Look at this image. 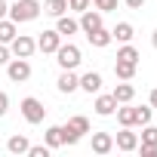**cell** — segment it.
<instances>
[{
    "mask_svg": "<svg viewBox=\"0 0 157 157\" xmlns=\"http://www.w3.org/2000/svg\"><path fill=\"white\" fill-rule=\"evenodd\" d=\"M56 90L65 93V96L77 93V90H80V77H77L74 71H62V74H59V80H56Z\"/></svg>",
    "mask_w": 157,
    "mask_h": 157,
    "instance_id": "obj_8",
    "label": "cell"
},
{
    "mask_svg": "<svg viewBox=\"0 0 157 157\" xmlns=\"http://www.w3.org/2000/svg\"><path fill=\"white\" fill-rule=\"evenodd\" d=\"M19 111H22L25 123H31V126L43 123V117H46V108H43V102H40V99H34V96H25V99H22V105H19Z\"/></svg>",
    "mask_w": 157,
    "mask_h": 157,
    "instance_id": "obj_3",
    "label": "cell"
},
{
    "mask_svg": "<svg viewBox=\"0 0 157 157\" xmlns=\"http://www.w3.org/2000/svg\"><path fill=\"white\" fill-rule=\"evenodd\" d=\"M90 6H93V0H68V13H77V16Z\"/></svg>",
    "mask_w": 157,
    "mask_h": 157,
    "instance_id": "obj_28",
    "label": "cell"
},
{
    "mask_svg": "<svg viewBox=\"0 0 157 157\" xmlns=\"http://www.w3.org/2000/svg\"><path fill=\"white\" fill-rule=\"evenodd\" d=\"M80 90L83 93H102V74L99 71H86V74H80Z\"/></svg>",
    "mask_w": 157,
    "mask_h": 157,
    "instance_id": "obj_12",
    "label": "cell"
},
{
    "mask_svg": "<svg viewBox=\"0 0 157 157\" xmlns=\"http://www.w3.org/2000/svg\"><path fill=\"white\" fill-rule=\"evenodd\" d=\"M86 40H90V46H96V49H105L108 43H114V37H111V31L102 25V28H96V31H90L86 34Z\"/></svg>",
    "mask_w": 157,
    "mask_h": 157,
    "instance_id": "obj_13",
    "label": "cell"
},
{
    "mask_svg": "<svg viewBox=\"0 0 157 157\" xmlns=\"http://www.w3.org/2000/svg\"><path fill=\"white\" fill-rule=\"evenodd\" d=\"M123 3H126L129 10H142V6H145V0H123Z\"/></svg>",
    "mask_w": 157,
    "mask_h": 157,
    "instance_id": "obj_34",
    "label": "cell"
},
{
    "mask_svg": "<svg viewBox=\"0 0 157 157\" xmlns=\"http://www.w3.org/2000/svg\"><path fill=\"white\" fill-rule=\"evenodd\" d=\"M148 105H151V108H157V86L151 90V96H148Z\"/></svg>",
    "mask_w": 157,
    "mask_h": 157,
    "instance_id": "obj_35",
    "label": "cell"
},
{
    "mask_svg": "<svg viewBox=\"0 0 157 157\" xmlns=\"http://www.w3.org/2000/svg\"><path fill=\"white\" fill-rule=\"evenodd\" d=\"M151 46L157 49V28H154V34H151Z\"/></svg>",
    "mask_w": 157,
    "mask_h": 157,
    "instance_id": "obj_37",
    "label": "cell"
},
{
    "mask_svg": "<svg viewBox=\"0 0 157 157\" xmlns=\"http://www.w3.org/2000/svg\"><path fill=\"white\" fill-rule=\"evenodd\" d=\"M56 31L62 34V40H65V37H74V34H80V22H77L74 16H68V13H65V16H59V19H56Z\"/></svg>",
    "mask_w": 157,
    "mask_h": 157,
    "instance_id": "obj_10",
    "label": "cell"
},
{
    "mask_svg": "<svg viewBox=\"0 0 157 157\" xmlns=\"http://www.w3.org/2000/svg\"><path fill=\"white\" fill-rule=\"evenodd\" d=\"M142 157H157V145H145V142H139V148H136Z\"/></svg>",
    "mask_w": 157,
    "mask_h": 157,
    "instance_id": "obj_31",
    "label": "cell"
},
{
    "mask_svg": "<svg viewBox=\"0 0 157 157\" xmlns=\"http://www.w3.org/2000/svg\"><path fill=\"white\" fill-rule=\"evenodd\" d=\"M10 52L19 56V59H31V56L37 52V40L28 37V34H16V37L10 40Z\"/></svg>",
    "mask_w": 157,
    "mask_h": 157,
    "instance_id": "obj_5",
    "label": "cell"
},
{
    "mask_svg": "<svg viewBox=\"0 0 157 157\" xmlns=\"http://www.w3.org/2000/svg\"><path fill=\"white\" fill-rule=\"evenodd\" d=\"M68 126H71L74 132L86 136V132H90V117H83V114H74V117H68Z\"/></svg>",
    "mask_w": 157,
    "mask_h": 157,
    "instance_id": "obj_24",
    "label": "cell"
},
{
    "mask_svg": "<svg viewBox=\"0 0 157 157\" xmlns=\"http://www.w3.org/2000/svg\"><path fill=\"white\" fill-rule=\"evenodd\" d=\"M111 37H114L117 43H132V37H136V28H132L129 22H117V25L111 28Z\"/></svg>",
    "mask_w": 157,
    "mask_h": 157,
    "instance_id": "obj_15",
    "label": "cell"
},
{
    "mask_svg": "<svg viewBox=\"0 0 157 157\" xmlns=\"http://www.w3.org/2000/svg\"><path fill=\"white\" fill-rule=\"evenodd\" d=\"M139 49L132 46V43H120L117 46V62H132V65H139Z\"/></svg>",
    "mask_w": 157,
    "mask_h": 157,
    "instance_id": "obj_19",
    "label": "cell"
},
{
    "mask_svg": "<svg viewBox=\"0 0 157 157\" xmlns=\"http://www.w3.org/2000/svg\"><path fill=\"white\" fill-rule=\"evenodd\" d=\"M139 142H145V145H157V126H154V123H145Z\"/></svg>",
    "mask_w": 157,
    "mask_h": 157,
    "instance_id": "obj_26",
    "label": "cell"
},
{
    "mask_svg": "<svg viewBox=\"0 0 157 157\" xmlns=\"http://www.w3.org/2000/svg\"><path fill=\"white\" fill-rule=\"evenodd\" d=\"M151 120H154V108H151V105L136 108V126H145V123H151Z\"/></svg>",
    "mask_w": 157,
    "mask_h": 157,
    "instance_id": "obj_25",
    "label": "cell"
},
{
    "mask_svg": "<svg viewBox=\"0 0 157 157\" xmlns=\"http://www.w3.org/2000/svg\"><path fill=\"white\" fill-rule=\"evenodd\" d=\"M43 145L52 151V148H62L65 142H62V126H46V132H43Z\"/></svg>",
    "mask_w": 157,
    "mask_h": 157,
    "instance_id": "obj_20",
    "label": "cell"
},
{
    "mask_svg": "<svg viewBox=\"0 0 157 157\" xmlns=\"http://www.w3.org/2000/svg\"><path fill=\"white\" fill-rule=\"evenodd\" d=\"M93 151L96 154H111L114 151V136L111 132H93Z\"/></svg>",
    "mask_w": 157,
    "mask_h": 157,
    "instance_id": "obj_14",
    "label": "cell"
},
{
    "mask_svg": "<svg viewBox=\"0 0 157 157\" xmlns=\"http://www.w3.org/2000/svg\"><path fill=\"white\" fill-rule=\"evenodd\" d=\"M93 6H96L99 13H114V10H117V0H93Z\"/></svg>",
    "mask_w": 157,
    "mask_h": 157,
    "instance_id": "obj_29",
    "label": "cell"
},
{
    "mask_svg": "<svg viewBox=\"0 0 157 157\" xmlns=\"http://www.w3.org/2000/svg\"><path fill=\"white\" fill-rule=\"evenodd\" d=\"M43 13L52 16V19L65 16V13H68V0H43Z\"/></svg>",
    "mask_w": 157,
    "mask_h": 157,
    "instance_id": "obj_21",
    "label": "cell"
},
{
    "mask_svg": "<svg viewBox=\"0 0 157 157\" xmlns=\"http://www.w3.org/2000/svg\"><path fill=\"white\" fill-rule=\"evenodd\" d=\"M6 13H10V3H6V0H0V19H6Z\"/></svg>",
    "mask_w": 157,
    "mask_h": 157,
    "instance_id": "obj_36",
    "label": "cell"
},
{
    "mask_svg": "<svg viewBox=\"0 0 157 157\" xmlns=\"http://www.w3.org/2000/svg\"><path fill=\"white\" fill-rule=\"evenodd\" d=\"M6 77H10L13 83H25V80H31V62L13 56V59L6 62Z\"/></svg>",
    "mask_w": 157,
    "mask_h": 157,
    "instance_id": "obj_4",
    "label": "cell"
},
{
    "mask_svg": "<svg viewBox=\"0 0 157 157\" xmlns=\"http://www.w3.org/2000/svg\"><path fill=\"white\" fill-rule=\"evenodd\" d=\"M28 148H31V142H28V136H10L6 139V151L10 154H28Z\"/></svg>",
    "mask_w": 157,
    "mask_h": 157,
    "instance_id": "obj_17",
    "label": "cell"
},
{
    "mask_svg": "<svg viewBox=\"0 0 157 157\" xmlns=\"http://www.w3.org/2000/svg\"><path fill=\"white\" fill-rule=\"evenodd\" d=\"M96 114L99 117H111L114 111H117V99L111 96V93H96Z\"/></svg>",
    "mask_w": 157,
    "mask_h": 157,
    "instance_id": "obj_9",
    "label": "cell"
},
{
    "mask_svg": "<svg viewBox=\"0 0 157 157\" xmlns=\"http://www.w3.org/2000/svg\"><path fill=\"white\" fill-rule=\"evenodd\" d=\"M28 157H49V148L46 145H31L28 148Z\"/></svg>",
    "mask_w": 157,
    "mask_h": 157,
    "instance_id": "obj_30",
    "label": "cell"
},
{
    "mask_svg": "<svg viewBox=\"0 0 157 157\" xmlns=\"http://www.w3.org/2000/svg\"><path fill=\"white\" fill-rule=\"evenodd\" d=\"M80 139H83L80 132H74V129H71L68 123H62V142H65V145H77Z\"/></svg>",
    "mask_w": 157,
    "mask_h": 157,
    "instance_id": "obj_27",
    "label": "cell"
},
{
    "mask_svg": "<svg viewBox=\"0 0 157 157\" xmlns=\"http://www.w3.org/2000/svg\"><path fill=\"white\" fill-rule=\"evenodd\" d=\"M136 68H139V65H132V62H114L117 80H132V77H136Z\"/></svg>",
    "mask_w": 157,
    "mask_h": 157,
    "instance_id": "obj_23",
    "label": "cell"
},
{
    "mask_svg": "<svg viewBox=\"0 0 157 157\" xmlns=\"http://www.w3.org/2000/svg\"><path fill=\"white\" fill-rule=\"evenodd\" d=\"M114 148L117 151H136L139 148V132H132V126H120V132L114 136Z\"/></svg>",
    "mask_w": 157,
    "mask_h": 157,
    "instance_id": "obj_6",
    "label": "cell"
},
{
    "mask_svg": "<svg viewBox=\"0 0 157 157\" xmlns=\"http://www.w3.org/2000/svg\"><path fill=\"white\" fill-rule=\"evenodd\" d=\"M19 34V25L13 22V19H0V43H6L10 46V40Z\"/></svg>",
    "mask_w": 157,
    "mask_h": 157,
    "instance_id": "obj_22",
    "label": "cell"
},
{
    "mask_svg": "<svg viewBox=\"0 0 157 157\" xmlns=\"http://www.w3.org/2000/svg\"><path fill=\"white\" fill-rule=\"evenodd\" d=\"M59 43H62V34H59L56 28H52V31H43V34L37 37V49H40V52H56Z\"/></svg>",
    "mask_w": 157,
    "mask_h": 157,
    "instance_id": "obj_11",
    "label": "cell"
},
{
    "mask_svg": "<svg viewBox=\"0 0 157 157\" xmlns=\"http://www.w3.org/2000/svg\"><path fill=\"white\" fill-rule=\"evenodd\" d=\"M40 13H43L40 0H16V3L10 6V13H6V16H10L16 25H25V22H34Z\"/></svg>",
    "mask_w": 157,
    "mask_h": 157,
    "instance_id": "obj_1",
    "label": "cell"
},
{
    "mask_svg": "<svg viewBox=\"0 0 157 157\" xmlns=\"http://www.w3.org/2000/svg\"><path fill=\"white\" fill-rule=\"evenodd\" d=\"M114 99H117V105H126V102H132L136 99V86L129 83V80H123V83H117L114 86V93H111Z\"/></svg>",
    "mask_w": 157,
    "mask_h": 157,
    "instance_id": "obj_16",
    "label": "cell"
},
{
    "mask_svg": "<svg viewBox=\"0 0 157 157\" xmlns=\"http://www.w3.org/2000/svg\"><path fill=\"white\" fill-rule=\"evenodd\" d=\"M105 13H99V10H83L80 13V34H90V31H96V28H102L105 25V19H102Z\"/></svg>",
    "mask_w": 157,
    "mask_h": 157,
    "instance_id": "obj_7",
    "label": "cell"
},
{
    "mask_svg": "<svg viewBox=\"0 0 157 157\" xmlns=\"http://www.w3.org/2000/svg\"><path fill=\"white\" fill-rule=\"evenodd\" d=\"M56 56V62H59V68L62 71H77V68H80V62H83V52H80V46H77V43H59V49L52 52Z\"/></svg>",
    "mask_w": 157,
    "mask_h": 157,
    "instance_id": "obj_2",
    "label": "cell"
},
{
    "mask_svg": "<svg viewBox=\"0 0 157 157\" xmlns=\"http://www.w3.org/2000/svg\"><path fill=\"white\" fill-rule=\"evenodd\" d=\"M114 114H117V123H120V126H136V108H132L129 102H126V105H117Z\"/></svg>",
    "mask_w": 157,
    "mask_h": 157,
    "instance_id": "obj_18",
    "label": "cell"
},
{
    "mask_svg": "<svg viewBox=\"0 0 157 157\" xmlns=\"http://www.w3.org/2000/svg\"><path fill=\"white\" fill-rule=\"evenodd\" d=\"M13 59V52H10V46L6 43H0V68H6V62Z\"/></svg>",
    "mask_w": 157,
    "mask_h": 157,
    "instance_id": "obj_32",
    "label": "cell"
},
{
    "mask_svg": "<svg viewBox=\"0 0 157 157\" xmlns=\"http://www.w3.org/2000/svg\"><path fill=\"white\" fill-rule=\"evenodd\" d=\"M6 108H10V96H6V93H0V117L6 114Z\"/></svg>",
    "mask_w": 157,
    "mask_h": 157,
    "instance_id": "obj_33",
    "label": "cell"
}]
</instances>
